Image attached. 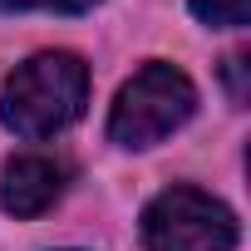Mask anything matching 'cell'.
<instances>
[{
  "instance_id": "6da1fadb",
  "label": "cell",
  "mask_w": 251,
  "mask_h": 251,
  "mask_svg": "<svg viewBox=\"0 0 251 251\" xmlns=\"http://www.w3.org/2000/svg\"><path fill=\"white\" fill-rule=\"evenodd\" d=\"M89 103V69L79 54L69 50H45L35 59H25L5 94H0V123L15 133V138H54L64 133L69 123L84 113Z\"/></svg>"
},
{
  "instance_id": "7a4b0ae2",
  "label": "cell",
  "mask_w": 251,
  "mask_h": 251,
  "mask_svg": "<svg viewBox=\"0 0 251 251\" xmlns=\"http://www.w3.org/2000/svg\"><path fill=\"white\" fill-rule=\"evenodd\" d=\"M192 113H197V84L177 64L153 59L118 89L108 113V138L118 148H153L168 133H177Z\"/></svg>"
},
{
  "instance_id": "3957f363",
  "label": "cell",
  "mask_w": 251,
  "mask_h": 251,
  "mask_svg": "<svg viewBox=\"0 0 251 251\" xmlns=\"http://www.w3.org/2000/svg\"><path fill=\"white\" fill-rule=\"evenodd\" d=\"M143 246L148 251H231L241 226L226 202L197 187H168L143 207Z\"/></svg>"
},
{
  "instance_id": "277c9868",
  "label": "cell",
  "mask_w": 251,
  "mask_h": 251,
  "mask_svg": "<svg viewBox=\"0 0 251 251\" xmlns=\"http://www.w3.org/2000/svg\"><path fill=\"white\" fill-rule=\"evenodd\" d=\"M64 182H69V168L50 153H20L5 163L0 173V207L10 217H40L50 212L59 197H64Z\"/></svg>"
},
{
  "instance_id": "5b68a950",
  "label": "cell",
  "mask_w": 251,
  "mask_h": 251,
  "mask_svg": "<svg viewBox=\"0 0 251 251\" xmlns=\"http://www.w3.org/2000/svg\"><path fill=\"white\" fill-rule=\"evenodd\" d=\"M192 15L212 30H241L251 15V0H192Z\"/></svg>"
},
{
  "instance_id": "8992f818",
  "label": "cell",
  "mask_w": 251,
  "mask_h": 251,
  "mask_svg": "<svg viewBox=\"0 0 251 251\" xmlns=\"http://www.w3.org/2000/svg\"><path fill=\"white\" fill-rule=\"evenodd\" d=\"M99 0H0V10H59V15H84Z\"/></svg>"
},
{
  "instance_id": "52a82bcc",
  "label": "cell",
  "mask_w": 251,
  "mask_h": 251,
  "mask_svg": "<svg viewBox=\"0 0 251 251\" xmlns=\"http://www.w3.org/2000/svg\"><path fill=\"white\" fill-rule=\"evenodd\" d=\"M246 69H251V59H246V54H226V64H222L226 89H231V99H236V103H246Z\"/></svg>"
}]
</instances>
